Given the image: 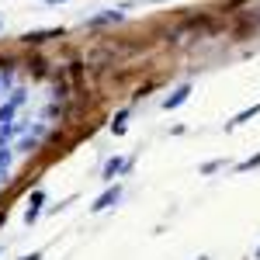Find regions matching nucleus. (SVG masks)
<instances>
[{"label": "nucleus", "instance_id": "obj_9", "mask_svg": "<svg viewBox=\"0 0 260 260\" xmlns=\"http://www.w3.org/2000/svg\"><path fill=\"white\" fill-rule=\"evenodd\" d=\"M31 149H39V136H24V139H18V146H14V153H31Z\"/></svg>", "mask_w": 260, "mask_h": 260}, {"label": "nucleus", "instance_id": "obj_5", "mask_svg": "<svg viewBox=\"0 0 260 260\" xmlns=\"http://www.w3.org/2000/svg\"><path fill=\"white\" fill-rule=\"evenodd\" d=\"M187 98H191V83H184V87H177V90H174L170 98L163 101V108H167V111H174V108H180V104H184Z\"/></svg>", "mask_w": 260, "mask_h": 260}, {"label": "nucleus", "instance_id": "obj_13", "mask_svg": "<svg viewBox=\"0 0 260 260\" xmlns=\"http://www.w3.org/2000/svg\"><path fill=\"white\" fill-rule=\"evenodd\" d=\"M11 83H14V77H11V73H7V70H0V94H4V90H7V87H11Z\"/></svg>", "mask_w": 260, "mask_h": 260}, {"label": "nucleus", "instance_id": "obj_4", "mask_svg": "<svg viewBox=\"0 0 260 260\" xmlns=\"http://www.w3.org/2000/svg\"><path fill=\"white\" fill-rule=\"evenodd\" d=\"M118 198H121V187L115 184V187H108L104 194H101L94 205H90V212H104V208H111V205H118Z\"/></svg>", "mask_w": 260, "mask_h": 260}, {"label": "nucleus", "instance_id": "obj_17", "mask_svg": "<svg viewBox=\"0 0 260 260\" xmlns=\"http://www.w3.org/2000/svg\"><path fill=\"white\" fill-rule=\"evenodd\" d=\"M198 260H208V257H198Z\"/></svg>", "mask_w": 260, "mask_h": 260}, {"label": "nucleus", "instance_id": "obj_18", "mask_svg": "<svg viewBox=\"0 0 260 260\" xmlns=\"http://www.w3.org/2000/svg\"><path fill=\"white\" fill-rule=\"evenodd\" d=\"M0 253H4V246H0Z\"/></svg>", "mask_w": 260, "mask_h": 260}, {"label": "nucleus", "instance_id": "obj_7", "mask_svg": "<svg viewBox=\"0 0 260 260\" xmlns=\"http://www.w3.org/2000/svg\"><path fill=\"white\" fill-rule=\"evenodd\" d=\"M111 21H121V11H104V14H98V18H90L87 24L98 28V24H111Z\"/></svg>", "mask_w": 260, "mask_h": 260}, {"label": "nucleus", "instance_id": "obj_2", "mask_svg": "<svg viewBox=\"0 0 260 260\" xmlns=\"http://www.w3.org/2000/svg\"><path fill=\"white\" fill-rule=\"evenodd\" d=\"M128 167H132V156H111V160L104 163L101 177H104V180H115V177H121V174H125Z\"/></svg>", "mask_w": 260, "mask_h": 260}, {"label": "nucleus", "instance_id": "obj_15", "mask_svg": "<svg viewBox=\"0 0 260 260\" xmlns=\"http://www.w3.org/2000/svg\"><path fill=\"white\" fill-rule=\"evenodd\" d=\"M253 260H260V246H257V250H253Z\"/></svg>", "mask_w": 260, "mask_h": 260}, {"label": "nucleus", "instance_id": "obj_16", "mask_svg": "<svg viewBox=\"0 0 260 260\" xmlns=\"http://www.w3.org/2000/svg\"><path fill=\"white\" fill-rule=\"evenodd\" d=\"M45 4H62V0H45Z\"/></svg>", "mask_w": 260, "mask_h": 260}, {"label": "nucleus", "instance_id": "obj_10", "mask_svg": "<svg viewBox=\"0 0 260 260\" xmlns=\"http://www.w3.org/2000/svg\"><path fill=\"white\" fill-rule=\"evenodd\" d=\"M253 167H260V153H253V156H250V160L236 163V174H246V170H253Z\"/></svg>", "mask_w": 260, "mask_h": 260}, {"label": "nucleus", "instance_id": "obj_11", "mask_svg": "<svg viewBox=\"0 0 260 260\" xmlns=\"http://www.w3.org/2000/svg\"><path fill=\"white\" fill-rule=\"evenodd\" d=\"M125 118H128V111H118V115H115V121H111V132H115V136L125 132Z\"/></svg>", "mask_w": 260, "mask_h": 260}, {"label": "nucleus", "instance_id": "obj_8", "mask_svg": "<svg viewBox=\"0 0 260 260\" xmlns=\"http://www.w3.org/2000/svg\"><path fill=\"white\" fill-rule=\"evenodd\" d=\"M52 35H62L59 28H49V31H28V35H21V42H45L52 39Z\"/></svg>", "mask_w": 260, "mask_h": 260}, {"label": "nucleus", "instance_id": "obj_12", "mask_svg": "<svg viewBox=\"0 0 260 260\" xmlns=\"http://www.w3.org/2000/svg\"><path fill=\"white\" fill-rule=\"evenodd\" d=\"M222 167H225V163H222V160H208V163H205V167H201V174H205V177H212V174H219Z\"/></svg>", "mask_w": 260, "mask_h": 260}, {"label": "nucleus", "instance_id": "obj_14", "mask_svg": "<svg viewBox=\"0 0 260 260\" xmlns=\"http://www.w3.org/2000/svg\"><path fill=\"white\" fill-rule=\"evenodd\" d=\"M21 260H42V253H39V250H35V253H24V257H21Z\"/></svg>", "mask_w": 260, "mask_h": 260}, {"label": "nucleus", "instance_id": "obj_6", "mask_svg": "<svg viewBox=\"0 0 260 260\" xmlns=\"http://www.w3.org/2000/svg\"><path fill=\"white\" fill-rule=\"evenodd\" d=\"M260 115V104H253V108H246V111H240L233 121H225V128H236V125H243V121H250V118H257Z\"/></svg>", "mask_w": 260, "mask_h": 260}, {"label": "nucleus", "instance_id": "obj_3", "mask_svg": "<svg viewBox=\"0 0 260 260\" xmlns=\"http://www.w3.org/2000/svg\"><path fill=\"white\" fill-rule=\"evenodd\" d=\"M42 205H45V191H35V194L28 198V208H24V222H28V225H35V222H39Z\"/></svg>", "mask_w": 260, "mask_h": 260}, {"label": "nucleus", "instance_id": "obj_1", "mask_svg": "<svg viewBox=\"0 0 260 260\" xmlns=\"http://www.w3.org/2000/svg\"><path fill=\"white\" fill-rule=\"evenodd\" d=\"M21 104H24V87H14L11 98L0 104V125H14V115H18Z\"/></svg>", "mask_w": 260, "mask_h": 260}]
</instances>
